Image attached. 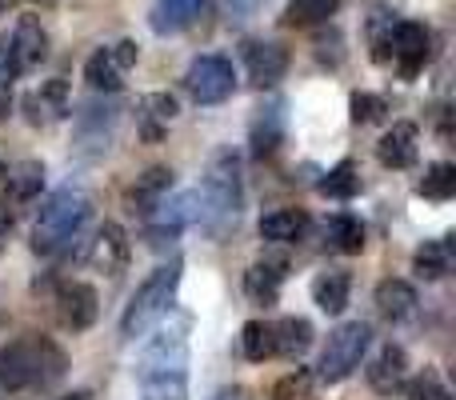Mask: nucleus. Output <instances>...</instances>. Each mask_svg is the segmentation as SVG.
I'll list each match as a JSON object with an SVG mask.
<instances>
[{
    "mask_svg": "<svg viewBox=\"0 0 456 400\" xmlns=\"http://www.w3.org/2000/svg\"><path fill=\"white\" fill-rule=\"evenodd\" d=\"M200 228L213 241H224L228 228L236 224L244 204V176H240V157L232 149L213 152L205 176H200Z\"/></svg>",
    "mask_w": 456,
    "mask_h": 400,
    "instance_id": "1",
    "label": "nucleus"
},
{
    "mask_svg": "<svg viewBox=\"0 0 456 400\" xmlns=\"http://www.w3.org/2000/svg\"><path fill=\"white\" fill-rule=\"evenodd\" d=\"M181 273H184L181 260H168V265L152 268L149 281L133 292L125 316H120V337L136 340V337H144L152 324H160V316H168V308H173V300H176V289H181Z\"/></svg>",
    "mask_w": 456,
    "mask_h": 400,
    "instance_id": "2",
    "label": "nucleus"
},
{
    "mask_svg": "<svg viewBox=\"0 0 456 400\" xmlns=\"http://www.w3.org/2000/svg\"><path fill=\"white\" fill-rule=\"evenodd\" d=\"M88 216H93V200H88L80 189L53 192V197L45 200V208H40L37 228H32V249H37L40 257H53V252H61L64 244H69L72 236L85 228Z\"/></svg>",
    "mask_w": 456,
    "mask_h": 400,
    "instance_id": "3",
    "label": "nucleus"
},
{
    "mask_svg": "<svg viewBox=\"0 0 456 400\" xmlns=\"http://www.w3.org/2000/svg\"><path fill=\"white\" fill-rule=\"evenodd\" d=\"M369 340H372V329L364 321H348L340 324V329L329 332V345H324L321 353V380H329V385H337V380H345L348 372L361 364V356L369 353Z\"/></svg>",
    "mask_w": 456,
    "mask_h": 400,
    "instance_id": "4",
    "label": "nucleus"
},
{
    "mask_svg": "<svg viewBox=\"0 0 456 400\" xmlns=\"http://www.w3.org/2000/svg\"><path fill=\"white\" fill-rule=\"evenodd\" d=\"M149 372H189V321H173L144 340L136 356V377Z\"/></svg>",
    "mask_w": 456,
    "mask_h": 400,
    "instance_id": "5",
    "label": "nucleus"
},
{
    "mask_svg": "<svg viewBox=\"0 0 456 400\" xmlns=\"http://www.w3.org/2000/svg\"><path fill=\"white\" fill-rule=\"evenodd\" d=\"M184 85H189L197 104H221L232 96L236 72L224 56H197V61L189 64V72H184Z\"/></svg>",
    "mask_w": 456,
    "mask_h": 400,
    "instance_id": "6",
    "label": "nucleus"
},
{
    "mask_svg": "<svg viewBox=\"0 0 456 400\" xmlns=\"http://www.w3.org/2000/svg\"><path fill=\"white\" fill-rule=\"evenodd\" d=\"M136 64V45L133 40H117L112 48H96L85 64V80L96 93H117L125 85V72Z\"/></svg>",
    "mask_w": 456,
    "mask_h": 400,
    "instance_id": "7",
    "label": "nucleus"
},
{
    "mask_svg": "<svg viewBox=\"0 0 456 400\" xmlns=\"http://www.w3.org/2000/svg\"><path fill=\"white\" fill-rule=\"evenodd\" d=\"M56 316H61V324L72 332L93 329L96 316H101V297H96V289L93 284H80V281L64 284L61 297H56Z\"/></svg>",
    "mask_w": 456,
    "mask_h": 400,
    "instance_id": "8",
    "label": "nucleus"
},
{
    "mask_svg": "<svg viewBox=\"0 0 456 400\" xmlns=\"http://www.w3.org/2000/svg\"><path fill=\"white\" fill-rule=\"evenodd\" d=\"M197 197L192 192H184V197H176V200H160L157 208L149 212V241H152V249H165V244H173L176 236H181V228L189 224L192 216H197Z\"/></svg>",
    "mask_w": 456,
    "mask_h": 400,
    "instance_id": "9",
    "label": "nucleus"
},
{
    "mask_svg": "<svg viewBox=\"0 0 456 400\" xmlns=\"http://www.w3.org/2000/svg\"><path fill=\"white\" fill-rule=\"evenodd\" d=\"M428 45H433V37H428V29L417 20H401L393 29V37H388V48H393L396 64H401L409 77L428 61Z\"/></svg>",
    "mask_w": 456,
    "mask_h": 400,
    "instance_id": "10",
    "label": "nucleus"
},
{
    "mask_svg": "<svg viewBox=\"0 0 456 400\" xmlns=\"http://www.w3.org/2000/svg\"><path fill=\"white\" fill-rule=\"evenodd\" d=\"M244 64H248V80L260 88H273L276 80L289 72V53L276 40H256L244 48Z\"/></svg>",
    "mask_w": 456,
    "mask_h": 400,
    "instance_id": "11",
    "label": "nucleus"
},
{
    "mask_svg": "<svg viewBox=\"0 0 456 400\" xmlns=\"http://www.w3.org/2000/svg\"><path fill=\"white\" fill-rule=\"evenodd\" d=\"M128 257H133V244H128V233L120 224H101L93 241V265L101 268L104 276H120L128 268Z\"/></svg>",
    "mask_w": 456,
    "mask_h": 400,
    "instance_id": "12",
    "label": "nucleus"
},
{
    "mask_svg": "<svg viewBox=\"0 0 456 400\" xmlns=\"http://www.w3.org/2000/svg\"><path fill=\"white\" fill-rule=\"evenodd\" d=\"M48 56V32L40 29L37 16H24L12 32V45H8V61H12L16 72L24 69H37L40 61Z\"/></svg>",
    "mask_w": 456,
    "mask_h": 400,
    "instance_id": "13",
    "label": "nucleus"
},
{
    "mask_svg": "<svg viewBox=\"0 0 456 400\" xmlns=\"http://www.w3.org/2000/svg\"><path fill=\"white\" fill-rule=\"evenodd\" d=\"M404 369H409V356H404L401 345H385L377 356L369 361V369H364V377H369V385L377 388V393H396V388L404 385Z\"/></svg>",
    "mask_w": 456,
    "mask_h": 400,
    "instance_id": "14",
    "label": "nucleus"
},
{
    "mask_svg": "<svg viewBox=\"0 0 456 400\" xmlns=\"http://www.w3.org/2000/svg\"><path fill=\"white\" fill-rule=\"evenodd\" d=\"M205 0H157L149 8V29L157 37H173V32H184L192 20L200 16Z\"/></svg>",
    "mask_w": 456,
    "mask_h": 400,
    "instance_id": "15",
    "label": "nucleus"
},
{
    "mask_svg": "<svg viewBox=\"0 0 456 400\" xmlns=\"http://www.w3.org/2000/svg\"><path fill=\"white\" fill-rule=\"evenodd\" d=\"M117 120H120V109L117 104H93V109H85L77 117V136H80V144L85 149H109V141H112V133H117Z\"/></svg>",
    "mask_w": 456,
    "mask_h": 400,
    "instance_id": "16",
    "label": "nucleus"
},
{
    "mask_svg": "<svg viewBox=\"0 0 456 400\" xmlns=\"http://www.w3.org/2000/svg\"><path fill=\"white\" fill-rule=\"evenodd\" d=\"M24 109H28L32 125H48V120L69 117V85L64 80H45L37 93L24 96Z\"/></svg>",
    "mask_w": 456,
    "mask_h": 400,
    "instance_id": "17",
    "label": "nucleus"
},
{
    "mask_svg": "<svg viewBox=\"0 0 456 400\" xmlns=\"http://www.w3.org/2000/svg\"><path fill=\"white\" fill-rule=\"evenodd\" d=\"M28 356H32V385H40V388L64 380V372H69V356H64L61 345L48 337L28 340Z\"/></svg>",
    "mask_w": 456,
    "mask_h": 400,
    "instance_id": "18",
    "label": "nucleus"
},
{
    "mask_svg": "<svg viewBox=\"0 0 456 400\" xmlns=\"http://www.w3.org/2000/svg\"><path fill=\"white\" fill-rule=\"evenodd\" d=\"M377 157L385 168H409L412 160H417V125L401 120V125L388 128L377 144Z\"/></svg>",
    "mask_w": 456,
    "mask_h": 400,
    "instance_id": "19",
    "label": "nucleus"
},
{
    "mask_svg": "<svg viewBox=\"0 0 456 400\" xmlns=\"http://www.w3.org/2000/svg\"><path fill=\"white\" fill-rule=\"evenodd\" d=\"M168 192H173V168L152 165V168H144V173L136 176V184L128 189V200H133L136 212H144V216H149V212L157 208Z\"/></svg>",
    "mask_w": 456,
    "mask_h": 400,
    "instance_id": "20",
    "label": "nucleus"
},
{
    "mask_svg": "<svg viewBox=\"0 0 456 400\" xmlns=\"http://www.w3.org/2000/svg\"><path fill=\"white\" fill-rule=\"evenodd\" d=\"M377 313L385 316V321H409L412 313H417V289H412L409 281H396V276H388V281L377 284Z\"/></svg>",
    "mask_w": 456,
    "mask_h": 400,
    "instance_id": "21",
    "label": "nucleus"
},
{
    "mask_svg": "<svg viewBox=\"0 0 456 400\" xmlns=\"http://www.w3.org/2000/svg\"><path fill=\"white\" fill-rule=\"evenodd\" d=\"M32 385V356H28V340H12L0 345V388L16 393V388Z\"/></svg>",
    "mask_w": 456,
    "mask_h": 400,
    "instance_id": "22",
    "label": "nucleus"
},
{
    "mask_svg": "<svg viewBox=\"0 0 456 400\" xmlns=\"http://www.w3.org/2000/svg\"><path fill=\"white\" fill-rule=\"evenodd\" d=\"M40 189H45V165H40V160H20V165L8 168V176H4V200L28 204L32 197H40Z\"/></svg>",
    "mask_w": 456,
    "mask_h": 400,
    "instance_id": "23",
    "label": "nucleus"
},
{
    "mask_svg": "<svg viewBox=\"0 0 456 400\" xmlns=\"http://www.w3.org/2000/svg\"><path fill=\"white\" fill-rule=\"evenodd\" d=\"M281 284H284V265H276V260H260V265H252L244 273V292L256 305H276Z\"/></svg>",
    "mask_w": 456,
    "mask_h": 400,
    "instance_id": "24",
    "label": "nucleus"
},
{
    "mask_svg": "<svg viewBox=\"0 0 456 400\" xmlns=\"http://www.w3.org/2000/svg\"><path fill=\"white\" fill-rule=\"evenodd\" d=\"M308 345H313V324H308L305 316H284V321L273 329V353H281L284 361L305 356Z\"/></svg>",
    "mask_w": 456,
    "mask_h": 400,
    "instance_id": "25",
    "label": "nucleus"
},
{
    "mask_svg": "<svg viewBox=\"0 0 456 400\" xmlns=\"http://www.w3.org/2000/svg\"><path fill=\"white\" fill-rule=\"evenodd\" d=\"M348 292H353V281H348V273H340V268H329V273H321L313 281V300L321 313H345L348 305Z\"/></svg>",
    "mask_w": 456,
    "mask_h": 400,
    "instance_id": "26",
    "label": "nucleus"
},
{
    "mask_svg": "<svg viewBox=\"0 0 456 400\" xmlns=\"http://www.w3.org/2000/svg\"><path fill=\"white\" fill-rule=\"evenodd\" d=\"M173 117H176V96H168V93H149L141 101V133H144V141H160L165 136V128L173 125Z\"/></svg>",
    "mask_w": 456,
    "mask_h": 400,
    "instance_id": "27",
    "label": "nucleus"
},
{
    "mask_svg": "<svg viewBox=\"0 0 456 400\" xmlns=\"http://www.w3.org/2000/svg\"><path fill=\"white\" fill-rule=\"evenodd\" d=\"M308 233V216L300 208H276L260 220V236L273 244H289V241H300Z\"/></svg>",
    "mask_w": 456,
    "mask_h": 400,
    "instance_id": "28",
    "label": "nucleus"
},
{
    "mask_svg": "<svg viewBox=\"0 0 456 400\" xmlns=\"http://www.w3.org/2000/svg\"><path fill=\"white\" fill-rule=\"evenodd\" d=\"M144 400H189V372H149L141 377Z\"/></svg>",
    "mask_w": 456,
    "mask_h": 400,
    "instance_id": "29",
    "label": "nucleus"
},
{
    "mask_svg": "<svg viewBox=\"0 0 456 400\" xmlns=\"http://www.w3.org/2000/svg\"><path fill=\"white\" fill-rule=\"evenodd\" d=\"M356 189H361V176H356V165H353V160H340V165L321 181V192H324V197H337V200L356 197Z\"/></svg>",
    "mask_w": 456,
    "mask_h": 400,
    "instance_id": "30",
    "label": "nucleus"
},
{
    "mask_svg": "<svg viewBox=\"0 0 456 400\" xmlns=\"http://www.w3.org/2000/svg\"><path fill=\"white\" fill-rule=\"evenodd\" d=\"M240 353L248 361H268L273 356V329L265 321H248L240 329Z\"/></svg>",
    "mask_w": 456,
    "mask_h": 400,
    "instance_id": "31",
    "label": "nucleus"
},
{
    "mask_svg": "<svg viewBox=\"0 0 456 400\" xmlns=\"http://www.w3.org/2000/svg\"><path fill=\"white\" fill-rule=\"evenodd\" d=\"M452 257H449V244L444 241H428L425 249L417 252V276H425V281H441L444 273H449Z\"/></svg>",
    "mask_w": 456,
    "mask_h": 400,
    "instance_id": "32",
    "label": "nucleus"
},
{
    "mask_svg": "<svg viewBox=\"0 0 456 400\" xmlns=\"http://www.w3.org/2000/svg\"><path fill=\"white\" fill-rule=\"evenodd\" d=\"M276 141H281V104H268L252 120V144H256V152H273Z\"/></svg>",
    "mask_w": 456,
    "mask_h": 400,
    "instance_id": "33",
    "label": "nucleus"
},
{
    "mask_svg": "<svg viewBox=\"0 0 456 400\" xmlns=\"http://www.w3.org/2000/svg\"><path fill=\"white\" fill-rule=\"evenodd\" d=\"M456 192V168L452 165H433L425 173V181H420V197H428V200H449Z\"/></svg>",
    "mask_w": 456,
    "mask_h": 400,
    "instance_id": "34",
    "label": "nucleus"
},
{
    "mask_svg": "<svg viewBox=\"0 0 456 400\" xmlns=\"http://www.w3.org/2000/svg\"><path fill=\"white\" fill-rule=\"evenodd\" d=\"M332 244H337L340 252H348V257H353V252H361V249H364V228H361V220L348 216V212L332 220Z\"/></svg>",
    "mask_w": 456,
    "mask_h": 400,
    "instance_id": "35",
    "label": "nucleus"
},
{
    "mask_svg": "<svg viewBox=\"0 0 456 400\" xmlns=\"http://www.w3.org/2000/svg\"><path fill=\"white\" fill-rule=\"evenodd\" d=\"M404 396L409 400H452V393L444 388V380L436 372H417L412 380H404Z\"/></svg>",
    "mask_w": 456,
    "mask_h": 400,
    "instance_id": "36",
    "label": "nucleus"
},
{
    "mask_svg": "<svg viewBox=\"0 0 456 400\" xmlns=\"http://www.w3.org/2000/svg\"><path fill=\"white\" fill-rule=\"evenodd\" d=\"M332 12H337V0H292L289 24H316V20H329Z\"/></svg>",
    "mask_w": 456,
    "mask_h": 400,
    "instance_id": "37",
    "label": "nucleus"
},
{
    "mask_svg": "<svg viewBox=\"0 0 456 400\" xmlns=\"http://www.w3.org/2000/svg\"><path fill=\"white\" fill-rule=\"evenodd\" d=\"M265 4L268 0H221V12L228 24H248L252 16L265 12Z\"/></svg>",
    "mask_w": 456,
    "mask_h": 400,
    "instance_id": "38",
    "label": "nucleus"
},
{
    "mask_svg": "<svg viewBox=\"0 0 456 400\" xmlns=\"http://www.w3.org/2000/svg\"><path fill=\"white\" fill-rule=\"evenodd\" d=\"M380 112H385V101L372 93H353V120L356 125H372V120H380Z\"/></svg>",
    "mask_w": 456,
    "mask_h": 400,
    "instance_id": "39",
    "label": "nucleus"
},
{
    "mask_svg": "<svg viewBox=\"0 0 456 400\" xmlns=\"http://www.w3.org/2000/svg\"><path fill=\"white\" fill-rule=\"evenodd\" d=\"M308 385H313V380H308V372L297 369V372H289V377L276 385L273 396H276V400H305V396H308Z\"/></svg>",
    "mask_w": 456,
    "mask_h": 400,
    "instance_id": "40",
    "label": "nucleus"
},
{
    "mask_svg": "<svg viewBox=\"0 0 456 400\" xmlns=\"http://www.w3.org/2000/svg\"><path fill=\"white\" fill-rule=\"evenodd\" d=\"M213 400H252V396L244 393V388H236V385H232V388H221V393H216Z\"/></svg>",
    "mask_w": 456,
    "mask_h": 400,
    "instance_id": "41",
    "label": "nucleus"
},
{
    "mask_svg": "<svg viewBox=\"0 0 456 400\" xmlns=\"http://www.w3.org/2000/svg\"><path fill=\"white\" fill-rule=\"evenodd\" d=\"M24 4H32V8H53L56 0H24Z\"/></svg>",
    "mask_w": 456,
    "mask_h": 400,
    "instance_id": "42",
    "label": "nucleus"
},
{
    "mask_svg": "<svg viewBox=\"0 0 456 400\" xmlns=\"http://www.w3.org/2000/svg\"><path fill=\"white\" fill-rule=\"evenodd\" d=\"M4 112H8V96L0 93V120H4Z\"/></svg>",
    "mask_w": 456,
    "mask_h": 400,
    "instance_id": "43",
    "label": "nucleus"
},
{
    "mask_svg": "<svg viewBox=\"0 0 456 400\" xmlns=\"http://www.w3.org/2000/svg\"><path fill=\"white\" fill-rule=\"evenodd\" d=\"M64 400H88V393H72V396H64Z\"/></svg>",
    "mask_w": 456,
    "mask_h": 400,
    "instance_id": "44",
    "label": "nucleus"
},
{
    "mask_svg": "<svg viewBox=\"0 0 456 400\" xmlns=\"http://www.w3.org/2000/svg\"><path fill=\"white\" fill-rule=\"evenodd\" d=\"M8 4H12V0H0V12H4V8H8Z\"/></svg>",
    "mask_w": 456,
    "mask_h": 400,
    "instance_id": "45",
    "label": "nucleus"
},
{
    "mask_svg": "<svg viewBox=\"0 0 456 400\" xmlns=\"http://www.w3.org/2000/svg\"><path fill=\"white\" fill-rule=\"evenodd\" d=\"M0 69H8V64H0Z\"/></svg>",
    "mask_w": 456,
    "mask_h": 400,
    "instance_id": "46",
    "label": "nucleus"
}]
</instances>
